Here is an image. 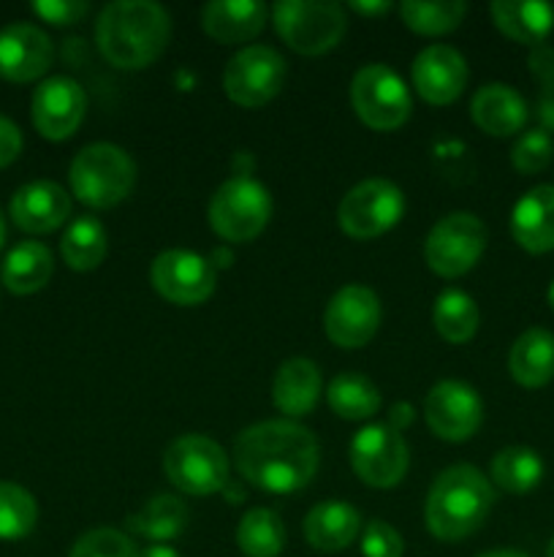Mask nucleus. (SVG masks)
Segmentation results:
<instances>
[{
  "instance_id": "412c9836",
  "label": "nucleus",
  "mask_w": 554,
  "mask_h": 557,
  "mask_svg": "<svg viewBox=\"0 0 554 557\" xmlns=\"http://www.w3.org/2000/svg\"><path fill=\"white\" fill-rule=\"evenodd\" d=\"M324 392V379H320V368L313 359L293 357L277 368L275 381H272V403L277 411L286 417L299 419L307 417L320 400Z\"/></svg>"
},
{
  "instance_id": "a211bd4d",
  "label": "nucleus",
  "mask_w": 554,
  "mask_h": 557,
  "mask_svg": "<svg viewBox=\"0 0 554 557\" xmlns=\"http://www.w3.org/2000/svg\"><path fill=\"white\" fill-rule=\"evenodd\" d=\"M52 38L30 22H11L0 30V76L9 82H33L52 65Z\"/></svg>"
},
{
  "instance_id": "a878e982",
  "label": "nucleus",
  "mask_w": 554,
  "mask_h": 557,
  "mask_svg": "<svg viewBox=\"0 0 554 557\" xmlns=\"http://www.w3.org/2000/svg\"><path fill=\"white\" fill-rule=\"evenodd\" d=\"M489 14L500 33L525 47H541L554 27V5L541 0H494Z\"/></svg>"
},
{
  "instance_id": "58836bf2",
  "label": "nucleus",
  "mask_w": 554,
  "mask_h": 557,
  "mask_svg": "<svg viewBox=\"0 0 554 557\" xmlns=\"http://www.w3.org/2000/svg\"><path fill=\"white\" fill-rule=\"evenodd\" d=\"M33 11H36L43 22H49V25L68 27L76 25V22L90 11V5H87L85 0H36V3H33Z\"/></svg>"
},
{
  "instance_id": "393cba45",
  "label": "nucleus",
  "mask_w": 554,
  "mask_h": 557,
  "mask_svg": "<svg viewBox=\"0 0 554 557\" xmlns=\"http://www.w3.org/2000/svg\"><path fill=\"white\" fill-rule=\"evenodd\" d=\"M508 373L525 389H541L554 379V335L543 326H530L514 341Z\"/></svg>"
},
{
  "instance_id": "1a4fd4ad",
  "label": "nucleus",
  "mask_w": 554,
  "mask_h": 557,
  "mask_svg": "<svg viewBox=\"0 0 554 557\" xmlns=\"http://www.w3.org/2000/svg\"><path fill=\"white\" fill-rule=\"evenodd\" d=\"M487 250V226L473 212L440 218L424 243V261L440 277H459L478 264Z\"/></svg>"
},
{
  "instance_id": "c03bdc74",
  "label": "nucleus",
  "mask_w": 554,
  "mask_h": 557,
  "mask_svg": "<svg viewBox=\"0 0 554 557\" xmlns=\"http://www.w3.org/2000/svg\"><path fill=\"white\" fill-rule=\"evenodd\" d=\"M136 557H179V553L174 547H168V544H150V547L139 549Z\"/></svg>"
},
{
  "instance_id": "20e7f679",
  "label": "nucleus",
  "mask_w": 554,
  "mask_h": 557,
  "mask_svg": "<svg viewBox=\"0 0 554 557\" xmlns=\"http://www.w3.org/2000/svg\"><path fill=\"white\" fill-rule=\"evenodd\" d=\"M71 190L76 199L96 210L117 207L136 185V163L123 147L112 141H96L76 152L68 169Z\"/></svg>"
},
{
  "instance_id": "473e14b6",
  "label": "nucleus",
  "mask_w": 554,
  "mask_h": 557,
  "mask_svg": "<svg viewBox=\"0 0 554 557\" xmlns=\"http://www.w3.org/2000/svg\"><path fill=\"white\" fill-rule=\"evenodd\" d=\"M237 544L248 557H277L286 547V525L272 509H250L237 525Z\"/></svg>"
},
{
  "instance_id": "4468645a",
  "label": "nucleus",
  "mask_w": 554,
  "mask_h": 557,
  "mask_svg": "<svg viewBox=\"0 0 554 557\" xmlns=\"http://www.w3.org/2000/svg\"><path fill=\"white\" fill-rule=\"evenodd\" d=\"M424 419L440 441L462 444L481 428L483 403L465 381H440L424 400Z\"/></svg>"
},
{
  "instance_id": "09e8293b",
  "label": "nucleus",
  "mask_w": 554,
  "mask_h": 557,
  "mask_svg": "<svg viewBox=\"0 0 554 557\" xmlns=\"http://www.w3.org/2000/svg\"><path fill=\"white\" fill-rule=\"evenodd\" d=\"M546 299H549V305H552V310H554V281H552V286H549Z\"/></svg>"
},
{
  "instance_id": "0eeeda50",
  "label": "nucleus",
  "mask_w": 554,
  "mask_h": 557,
  "mask_svg": "<svg viewBox=\"0 0 554 557\" xmlns=\"http://www.w3.org/2000/svg\"><path fill=\"white\" fill-rule=\"evenodd\" d=\"M163 473L185 495L221 493L228 484V455L206 435H179L163 455Z\"/></svg>"
},
{
  "instance_id": "7ed1b4c3",
  "label": "nucleus",
  "mask_w": 554,
  "mask_h": 557,
  "mask_svg": "<svg viewBox=\"0 0 554 557\" xmlns=\"http://www.w3.org/2000/svg\"><path fill=\"white\" fill-rule=\"evenodd\" d=\"M492 506V482L478 468L451 466L429 487L424 522L440 542H462L487 522Z\"/></svg>"
},
{
  "instance_id": "aec40b11",
  "label": "nucleus",
  "mask_w": 554,
  "mask_h": 557,
  "mask_svg": "<svg viewBox=\"0 0 554 557\" xmlns=\"http://www.w3.org/2000/svg\"><path fill=\"white\" fill-rule=\"evenodd\" d=\"M511 234L527 253L554 250V185H536L511 210Z\"/></svg>"
},
{
  "instance_id": "72a5a7b5",
  "label": "nucleus",
  "mask_w": 554,
  "mask_h": 557,
  "mask_svg": "<svg viewBox=\"0 0 554 557\" xmlns=\"http://www.w3.org/2000/svg\"><path fill=\"white\" fill-rule=\"evenodd\" d=\"M36 498L25 487H20V484L0 482V539L3 542L25 539L36 528Z\"/></svg>"
},
{
  "instance_id": "4c0bfd02",
  "label": "nucleus",
  "mask_w": 554,
  "mask_h": 557,
  "mask_svg": "<svg viewBox=\"0 0 554 557\" xmlns=\"http://www.w3.org/2000/svg\"><path fill=\"white\" fill-rule=\"evenodd\" d=\"M362 555L364 557H402L405 555V542L400 531L383 520H369L362 533Z\"/></svg>"
},
{
  "instance_id": "7c9ffc66",
  "label": "nucleus",
  "mask_w": 554,
  "mask_h": 557,
  "mask_svg": "<svg viewBox=\"0 0 554 557\" xmlns=\"http://www.w3.org/2000/svg\"><path fill=\"white\" fill-rule=\"evenodd\" d=\"M63 261L76 272H90L106 259V228L92 215H81L65 228L60 239Z\"/></svg>"
},
{
  "instance_id": "c9c22d12",
  "label": "nucleus",
  "mask_w": 554,
  "mask_h": 557,
  "mask_svg": "<svg viewBox=\"0 0 554 557\" xmlns=\"http://www.w3.org/2000/svg\"><path fill=\"white\" fill-rule=\"evenodd\" d=\"M554 156L552 134L543 128L525 131L511 150V166L519 174H538L549 166Z\"/></svg>"
},
{
  "instance_id": "ea45409f",
  "label": "nucleus",
  "mask_w": 554,
  "mask_h": 557,
  "mask_svg": "<svg viewBox=\"0 0 554 557\" xmlns=\"http://www.w3.org/2000/svg\"><path fill=\"white\" fill-rule=\"evenodd\" d=\"M22 150V134L9 117H0V169L16 161Z\"/></svg>"
},
{
  "instance_id": "9d476101",
  "label": "nucleus",
  "mask_w": 554,
  "mask_h": 557,
  "mask_svg": "<svg viewBox=\"0 0 554 557\" xmlns=\"http://www.w3.org/2000/svg\"><path fill=\"white\" fill-rule=\"evenodd\" d=\"M405 212V196L389 180H364L342 196L337 223L353 239H375L394 228Z\"/></svg>"
},
{
  "instance_id": "f3484780",
  "label": "nucleus",
  "mask_w": 554,
  "mask_h": 557,
  "mask_svg": "<svg viewBox=\"0 0 554 557\" xmlns=\"http://www.w3.org/2000/svg\"><path fill=\"white\" fill-rule=\"evenodd\" d=\"M413 87L432 107L456 101L467 85V63L449 44H432L413 60Z\"/></svg>"
},
{
  "instance_id": "79ce46f5",
  "label": "nucleus",
  "mask_w": 554,
  "mask_h": 557,
  "mask_svg": "<svg viewBox=\"0 0 554 557\" xmlns=\"http://www.w3.org/2000/svg\"><path fill=\"white\" fill-rule=\"evenodd\" d=\"M538 120H541L543 131H554V76L541 85V96H538Z\"/></svg>"
},
{
  "instance_id": "f8f14e48",
  "label": "nucleus",
  "mask_w": 554,
  "mask_h": 557,
  "mask_svg": "<svg viewBox=\"0 0 554 557\" xmlns=\"http://www.w3.org/2000/svg\"><path fill=\"white\" fill-rule=\"evenodd\" d=\"M353 473L375 490H389L402 482L411 466L405 438L389 424H367L351 441Z\"/></svg>"
},
{
  "instance_id": "2f4dec72",
  "label": "nucleus",
  "mask_w": 554,
  "mask_h": 557,
  "mask_svg": "<svg viewBox=\"0 0 554 557\" xmlns=\"http://www.w3.org/2000/svg\"><path fill=\"white\" fill-rule=\"evenodd\" d=\"M432 324L449 343H467L478 332V305L459 288H445L432 308Z\"/></svg>"
},
{
  "instance_id": "c756f323",
  "label": "nucleus",
  "mask_w": 554,
  "mask_h": 557,
  "mask_svg": "<svg viewBox=\"0 0 554 557\" xmlns=\"http://www.w3.org/2000/svg\"><path fill=\"white\" fill-rule=\"evenodd\" d=\"M326 400H329L331 411L340 419H348V422H364V419L378 413L380 392L367 375L340 373L331 379L329 389H326Z\"/></svg>"
},
{
  "instance_id": "bb28decb",
  "label": "nucleus",
  "mask_w": 554,
  "mask_h": 557,
  "mask_svg": "<svg viewBox=\"0 0 554 557\" xmlns=\"http://www.w3.org/2000/svg\"><path fill=\"white\" fill-rule=\"evenodd\" d=\"M188 520L190 511L185 500H179L177 495H155L136 515H130L125 525L130 533L147 539V542L166 544L185 531Z\"/></svg>"
},
{
  "instance_id": "f257e3e1",
  "label": "nucleus",
  "mask_w": 554,
  "mask_h": 557,
  "mask_svg": "<svg viewBox=\"0 0 554 557\" xmlns=\"http://www.w3.org/2000/svg\"><path fill=\"white\" fill-rule=\"evenodd\" d=\"M320 449L307 428L286 419L250 424L237 435L234 466L244 482L264 493L288 495L307 487L318 473Z\"/></svg>"
},
{
  "instance_id": "4be33fe9",
  "label": "nucleus",
  "mask_w": 554,
  "mask_h": 557,
  "mask_svg": "<svg viewBox=\"0 0 554 557\" xmlns=\"http://www.w3.org/2000/svg\"><path fill=\"white\" fill-rule=\"evenodd\" d=\"M470 117L483 134L489 136H514L527 123V103L519 92L505 82H489L478 87L470 101Z\"/></svg>"
},
{
  "instance_id": "39448f33",
  "label": "nucleus",
  "mask_w": 554,
  "mask_h": 557,
  "mask_svg": "<svg viewBox=\"0 0 554 557\" xmlns=\"http://www.w3.org/2000/svg\"><path fill=\"white\" fill-rule=\"evenodd\" d=\"M277 36L299 54H324L345 36V11L331 0H280L272 9Z\"/></svg>"
},
{
  "instance_id": "ddd939ff",
  "label": "nucleus",
  "mask_w": 554,
  "mask_h": 557,
  "mask_svg": "<svg viewBox=\"0 0 554 557\" xmlns=\"http://www.w3.org/2000/svg\"><path fill=\"white\" fill-rule=\"evenodd\" d=\"M150 281L163 299L179 308H193L215 292V267L193 250H163L152 261Z\"/></svg>"
},
{
  "instance_id": "b1692460",
  "label": "nucleus",
  "mask_w": 554,
  "mask_h": 557,
  "mask_svg": "<svg viewBox=\"0 0 554 557\" xmlns=\"http://www.w3.org/2000/svg\"><path fill=\"white\" fill-rule=\"evenodd\" d=\"M358 533H362V517L342 500H324L304 517V539L318 553H340L356 542Z\"/></svg>"
},
{
  "instance_id": "6e6552de",
  "label": "nucleus",
  "mask_w": 554,
  "mask_h": 557,
  "mask_svg": "<svg viewBox=\"0 0 554 557\" xmlns=\"http://www.w3.org/2000/svg\"><path fill=\"white\" fill-rule=\"evenodd\" d=\"M356 117L373 131H394L411 117V92L402 76L383 63H369L351 82Z\"/></svg>"
},
{
  "instance_id": "8fccbe9b",
  "label": "nucleus",
  "mask_w": 554,
  "mask_h": 557,
  "mask_svg": "<svg viewBox=\"0 0 554 557\" xmlns=\"http://www.w3.org/2000/svg\"><path fill=\"white\" fill-rule=\"evenodd\" d=\"M546 557H554V539H552V542H549V547H546Z\"/></svg>"
},
{
  "instance_id": "f03ea898",
  "label": "nucleus",
  "mask_w": 554,
  "mask_h": 557,
  "mask_svg": "<svg viewBox=\"0 0 554 557\" xmlns=\"http://www.w3.org/2000/svg\"><path fill=\"white\" fill-rule=\"evenodd\" d=\"M168 38L172 16L152 0H114L96 22V44L114 69H147L161 58Z\"/></svg>"
},
{
  "instance_id": "c85d7f7f",
  "label": "nucleus",
  "mask_w": 554,
  "mask_h": 557,
  "mask_svg": "<svg viewBox=\"0 0 554 557\" xmlns=\"http://www.w3.org/2000/svg\"><path fill=\"white\" fill-rule=\"evenodd\" d=\"M543 479V460L538 451L527 446H505L492 457L489 466V482L498 484L505 493H530L541 484Z\"/></svg>"
},
{
  "instance_id": "6ab92c4d",
  "label": "nucleus",
  "mask_w": 554,
  "mask_h": 557,
  "mask_svg": "<svg viewBox=\"0 0 554 557\" xmlns=\"http://www.w3.org/2000/svg\"><path fill=\"white\" fill-rule=\"evenodd\" d=\"M11 221L27 234H49L71 215V196L52 180L27 183L11 196Z\"/></svg>"
},
{
  "instance_id": "423d86ee",
  "label": "nucleus",
  "mask_w": 554,
  "mask_h": 557,
  "mask_svg": "<svg viewBox=\"0 0 554 557\" xmlns=\"http://www.w3.org/2000/svg\"><path fill=\"white\" fill-rule=\"evenodd\" d=\"M210 226L226 243H250L272 218V196L259 180L231 177L215 190L210 201Z\"/></svg>"
},
{
  "instance_id": "49530a36",
  "label": "nucleus",
  "mask_w": 554,
  "mask_h": 557,
  "mask_svg": "<svg viewBox=\"0 0 554 557\" xmlns=\"http://www.w3.org/2000/svg\"><path fill=\"white\" fill-rule=\"evenodd\" d=\"M478 557H530V555L516 553V549H494V553H483V555H478Z\"/></svg>"
},
{
  "instance_id": "dca6fc26",
  "label": "nucleus",
  "mask_w": 554,
  "mask_h": 557,
  "mask_svg": "<svg viewBox=\"0 0 554 557\" xmlns=\"http://www.w3.org/2000/svg\"><path fill=\"white\" fill-rule=\"evenodd\" d=\"M87 96L79 82L71 76H52L43 79L33 92V125L43 139H68L85 120Z\"/></svg>"
},
{
  "instance_id": "cd10ccee",
  "label": "nucleus",
  "mask_w": 554,
  "mask_h": 557,
  "mask_svg": "<svg viewBox=\"0 0 554 557\" xmlns=\"http://www.w3.org/2000/svg\"><path fill=\"white\" fill-rule=\"evenodd\" d=\"M54 270L52 253L43 243L25 239L9 250L3 261V283L11 294H36L49 283Z\"/></svg>"
},
{
  "instance_id": "a18cd8bd",
  "label": "nucleus",
  "mask_w": 554,
  "mask_h": 557,
  "mask_svg": "<svg viewBox=\"0 0 554 557\" xmlns=\"http://www.w3.org/2000/svg\"><path fill=\"white\" fill-rule=\"evenodd\" d=\"M351 9L353 11H358V14H364V16H373V14H386V11L391 9L389 3H386V0H380V3H351Z\"/></svg>"
},
{
  "instance_id": "2eb2a0df",
  "label": "nucleus",
  "mask_w": 554,
  "mask_h": 557,
  "mask_svg": "<svg viewBox=\"0 0 554 557\" xmlns=\"http://www.w3.org/2000/svg\"><path fill=\"white\" fill-rule=\"evenodd\" d=\"M380 326V299L362 283L342 286L324 310V330L335 346L362 348Z\"/></svg>"
},
{
  "instance_id": "a19ab883",
  "label": "nucleus",
  "mask_w": 554,
  "mask_h": 557,
  "mask_svg": "<svg viewBox=\"0 0 554 557\" xmlns=\"http://www.w3.org/2000/svg\"><path fill=\"white\" fill-rule=\"evenodd\" d=\"M530 69L536 74V79L549 82L554 76V49L549 44H541V47H532L530 52Z\"/></svg>"
},
{
  "instance_id": "9b49d317",
  "label": "nucleus",
  "mask_w": 554,
  "mask_h": 557,
  "mask_svg": "<svg viewBox=\"0 0 554 557\" xmlns=\"http://www.w3.org/2000/svg\"><path fill=\"white\" fill-rule=\"evenodd\" d=\"M286 82V60L277 49L253 44L228 60L223 74V90L237 107L259 109L269 103Z\"/></svg>"
},
{
  "instance_id": "e433bc0d",
  "label": "nucleus",
  "mask_w": 554,
  "mask_h": 557,
  "mask_svg": "<svg viewBox=\"0 0 554 557\" xmlns=\"http://www.w3.org/2000/svg\"><path fill=\"white\" fill-rule=\"evenodd\" d=\"M139 549L134 547L123 531L114 528H96V531L81 533L71 547L68 557H136Z\"/></svg>"
},
{
  "instance_id": "5701e85b",
  "label": "nucleus",
  "mask_w": 554,
  "mask_h": 557,
  "mask_svg": "<svg viewBox=\"0 0 554 557\" xmlns=\"http://www.w3.org/2000/svg\"><path fill=\"white\" fill-rule=\"evenodd\" d=\"M266 16L269 9L261 0H212L201 11V25L215 41L244 44L264 30Z\"/></svg>"
},
{
  "instance_id": "de8ad7c7",
  "label": "nucleus",
  "mask_w": 554,
  "mask_h": 557,
  "mask_svg": "<svg viewBox=\"0 0 554 557\" xmlns=\"http://www.w3.org/2000/svg\"><path fill=\"white\" fill-rule=\"evenodd\" d=\"M5 243V221H3V212H0V248Z\"/></svg>"
},
{
  "instance_id": "f704fd0d",
  "label": "nucleus",
  "mask_w": 554,
  "mask_h": 557,
  "mask_svg": "<svg viewBox=\"0 0 554 557\" xmlns=\"http://www.w3.org/2000/svg\"><path fill=\"white\" fill-rule=\"evenodd\" d=\"M467 5L459 0H445V3H416L407 0L400 3V16L405 27L421 33V36H443V33L454 30L465 16Z\"/></svg>"
},
{
  "instance_id": "37998d69",
  "label": "nucleus",
  "mask_w": 554,
  "mask_h": 557,
  "mask_svg": "<svg viewBox=\"0 0 554 557\" xmlns=\"http://www.w3.org/2000/svg\"><path fill=\"white\" fill-rule=\"evenodd\" d=\"M411 422H413V408L407 406V403H396V406H391L389 419H386V424H389V428H394L396 433H402V428Z\"/></svg>"
}]
</instances>
